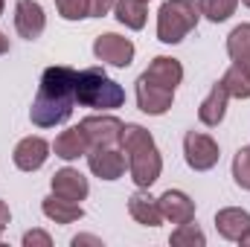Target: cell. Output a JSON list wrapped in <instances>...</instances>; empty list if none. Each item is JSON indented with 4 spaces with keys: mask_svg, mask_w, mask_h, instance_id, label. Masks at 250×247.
Instances as JSON below:
<instances>
[{
    "mask_svg": "<svg viewBox=\"0 0 250 247\" xmlns=\"http://www.w3.org/2000/svg\"><path fill=\"white\" fill-rule=\"evenodd\" d=\"M242 3H245V6H248V9H250V0H242Z\"/></svg>",
    "mask_w": 250,
    "mask_h": 247,
    "instance_id": "cell-34",
    "label": "cell"
},
{
    "mask_svg": "<svg viewBox=\"0 0 250 247\" xmlns=\"http://www.w3.org/2000/svg\"><path fill=\"white\" fill-rule=\"evenodd\" d=\"M172 102H175V90L163 87V84H154L148 82L146 76L137 79V108L148 117H163L166 111H172Z\"/></svg>",
    "mask_w": 250,
    "mask_h": 247,
    "instance_id": "cell-8",
    "label": "cell"
},
{
    "mask_svg": "<svg viewBox=\"0 0 250 247\" xmlns=\"http://www.w3.org/2000/svg\"><path fill=\"white\" fill-rule=\"evenodd\" d=\"M215 230L227 242H242L250 233V212L242 206H224L215 212Z\"/></svg>",
    "mask_w": 250,
    "mask_h": 247,
    "instance_id": "cell-12",
    "label": "cell"
},
{
    "mask_svg": "<svg viewBox=\"0 0 250 247\" xmlns=\"http://www.w3.org/2000/svg\"><path fill=\"white\" fill-rule=\"evenodd\" d=\"M15 29H18V35L26 38V41L41 38V32L47 29L44 6H41L38 0H18V3H15Z\"/></svg>",
    "mask_w": 250,
    "mask_h": 247,
    "instance_id": "cell-10",
    "label": "cell"
},
{
    "mask_svg": "<svg viewBox=\"0 0 250 247\" xmlns=\"http://www.w3.org/2000/svg\"><path fill=\"white\" fill-rule=\"evenodd\" d=\"M224 90L230 93V99H250V79L245 76V70L239 64H233L224 76H221Z\"/></svg>",
    "mask_w": 250,
    "mask_h": 247,
    "instance_id": "cell-22",
    "label": "cell"
},
{
    "mask_svg": "<svg viewBox=\"0 0 250 247\" xmlns=\"http://www.w3.org/2000/svg\"><path fill=\"white\" fill-rule=\"evenodd\" d=\"M87 166L99 181H120L128 169V157L117 145H99L87 151Z\"/></svg>",
    "mask_w": 250,
    "mask_h": 247,
    "instance_id": "cell-6",
    "label": "cell"
},
{
    "mask_svg": "<svg viewBox=\"0 0 250 247\" xmlns=\"http://www.w3.org/2000/svg\"><path fill=\"white\" fill-rule=\"evenodd\" d=\"M79 125H82V131L87 134L90 148H99V145H120L123 128H125V123L117 120L114 114H93V117H84Z\"/></svg>",
    "mask_w": 250,
    "mask_h": 247,
    "instance_id": "cell-7",
    "label": "cell"
},
{
    "mask_svg": "<svg viewBox=\"0 0 250 247\" xmlns=\"http://www.w3.org/2000/svg\"><path fill=\"white\" fill-rule=\"evenodd\" d=\"M198 9L207 21L212 23H224L227 18H233V12L239 9V0H198Z\"/></svg>",
    "mask_w": 250,
    "mask_h": 247,
    "instance_id": "cell-23",
    "label": "cell"
},
{
    "mask_svg": "<svg viewBox=\"0 0 250 247\" xmlns=\"http://www.w3.org/2000/svg\"><path fill=\"white\" fill-rule=\"evenodd\" d=\"M117 21L128 29H143L148 21V3L146 0H117L114 3Z\"/></svg>",
    "mask_w": 250,
    "mask_h": 247,
    "instance_id": "cell-20",
    "label": "cell"
},
{
    "mask_svg": "<svg viewBox=\"0 0 250 247\" xmlns=\"http://www.w3.org/2000/svg\"><path fill=\"white\" fill-rule=\"evenodd\" d=\"M160 212H163V221H172V224H187L195 221V201L189 198L187 192L181 189H166L160 198Z\"/></svg>",
    "mask_w": 250,
    "mask_h": 247,
    "instance_id": "cell-13",
    "label": "cell"
},
{
    "mask_svg": "<svg viewBox=\"0 0 250 247\" xmlns=\"http://www.w3.org/2000/svg\"><path fill=\"white\" fill-rule=\"evenodd\" d=\"M79 245H102V239H96V236H76L73 247H79Z\"/></svg>",
    "mask_w": 250,
    "mask_h": 247,
    "instance_id": "cell-30",
    "label": "cell"
},
{
    "mask_svg": "<svg viewBox=\"0 0 250 247\" xmlns=\"http://www.w3.org/2000/svg\"><path fill=\"white\" fill-rule=\"evenodd\" d=\"M114 3L117 0H87V12H90V18H105L114 9Z\"/></svg>",
    "mask_w": 250,
    "mask_h": 247,
    "instance_id": "cell-28",
    "label": "cell"
},
{
    "mask_svg": "<svg viewBox=\"0 0 250 247\" xmlns=\"http://www.w3.org/2000/svg\"><path fill=\"white\" fill-rule=\"evenodd\" d=\"M3 9H6V0H0V15H3Z\"/></svg>",
    "mask_w": 250,
    "mask_h": 247,
    "instance_id": "cell-33",
    "label": "cell"
},
{
    "mask_svg": "<svg viewBox=\"0 0 250 247\" xmlns=\"http://www.w3.org/2000/svg\"><path fill=\"white\" fill-rule=\"evenodd\" d=\"M76 76H79V70L64 67V64L47 67L41 73V84H38V93L29 108L32 125L56 128L70 120V114L76 108Z\"/></svg>",
    "mask_w": 250,
    "mask_h": 247,
    "instance_id": "cell-1",
    "label": "cell"
},
{
    "mask_svg": "<svg viewBox=\"0 0 250 247\" xmlns=\"http://www.w3.org/2000/svg\"><path fill=\"white\" fill-rule=\"evenodd\" d=\"M169 242H172V245H178V247H184V245L204 247V245H207V236H204V230H201L198 224L187 221V224H178V230L169 236Z\"/></svg>",
    "mask_w": 250,
    "mask_h": 247,
    "instance_id": "cell-24",
    "label": "cell"
},
{
    "mask_svg": "<svg viewBox=\"0 0 250 247\" xmlns=\"http://www.w3.org/2000/svg\"><path fill=\"white\" fill-rule=\"evenodd\" d=\"M239 67L245 70V76H248V79H250V59H248V62H242V64H239Z\"/></svg>",
    "mask_w": 250,
    "mask_h": 247,
    "instance_id": "cell-32",
    "label": "cell"
},
{
    "mask_svg": "<svg viewBox=\"0 0 250 247\" xmlns=\"http://www.w3.org/2000/svg\"><path fill=\"white\" fill-rule=\"evenodd\" d=\"M143 76L148 82H154V84H163L169 90H178V84L184 82V64L178 62V59H172V56H157V59H151L148 70Z\"/></svg>",
    "mask_w": 250,
    "mask_h": 247,
    "instance_id": "cell-16",
    "label": "cell"
},
{
    "mask_svg": "<svg viewBox=\"0 0 250 247\" xmlns=\"http://www.w3.org/2000/svg\"><path fill=\"white\" fill-rule=\"evenodd\" d=\"M50 143L44 140V137H23L18 145H15V151H12V160H15V166L21 169V172H38L44 163H47V157H50Z\"/></svg>",
    "mask_w": 250,
    "mask_h": 247,
    "instance_id": "cell-11",
    "label": "cell"
},
{
    "mask_svg": "<svg viewBox=\"0 0 250 247\" xmlns=\"http://www.w3.org/2000/svg\"><path fill=\"white\" fill-rule=\"evenodd\" d=\"M227 102H230V93L224 90V84H221V82L212 84V90L207 93V99H204L201 108H198V120L207 125V128L221 125L224 114H227Z\"/></svg>",
    "mask_w": 250,
    "mask_h": 247,
    "instance_id": "cell-18",
    "label": "cell"
},
{
    "mask_svg": "<svg viewBox=\"0 0 250 247\" xmlns=\"http://www.w3.org/2000/svg\"><path fill=\"white\" fill-rule=\"evenodd\" d=\"M53 148H56V157H62V160L70 163V160L87 157V151H90V140H87V134L82 131V125H73V128H67V131H62V134L56 137Z\"/></svg>",
    "mask_w": 250,
    "mask_h": 247,
    "instance_id": "cell-17",
    "label": "cell"
},
{
    "mask_svg": "<svg viewBox=\"0 0 250 247\" xmlns=\"http://www.w3.org/2000/svg\"><path fill=\"white\" fill-rule=\"evenodd\" d=\"M233 181L250 192V145H242L233 157Z\"/></svg>",
    "mask_w": 250,
    "mask_h": 247,
    "instance_id": "cell-25",
    "label": "cell"
},
{
    "mask_svg": "<svg viewBox=\"0 0 250 247\" xmlns=\"http://www.w3.org/2000/svg\"><path fill=\"white\" fill-rule=\"evenodd\" d=\"M227 56L233 59V64H242L250 59V23H239L227 35Z\"/></svg>",
    "mask_w": 250,
    "mask_h": 247,
    "instance_id": "cell-21",
    "label": "cell"
},
{
    "mask_svg": "<svg viewBox=\"0 0 250 247\" xmlns=\"http://www.w3.org/2000/svg\"><path fill=\"white\" fill-rule=\"evenodd\" d=\"M146 3H148V0H146Z\"/></svg>",
    "mask_w": 250,
    "mask_h": 247,
    "instance_id": "cell-35",
    "label": "cell"
},
{
    "mask_svg": "<svg viewBox=\"0 0 250 247\" xmlns=\"http://www.w3.org/2000/svg\"><path fill=\"white\" fill-rule=\"evenodd\" d=\"M76 105L96 108V111H114L125 105V90L102 67H87V70H79L76 76Z\"/></svg>",
    "mask_w": 250,
    "mask_h": 247,
    "instance_id": "cell-3",
    "label": "cell"
},
{
    "mask_svg": "<svg viewBox=\"0 0 250 247\" xmlns=\"http://www.w3.org/2000/svg\"><path fill=\"white\" fill-rule=\"evenodd\" d=\"M50 247L53 245V239H50V233H44V230H29V233H23V247Z\"/></svg>",
    "mask_w": 250,
    "mask_h": 247,
    "instance_id": "cell-27",
    "label": "cell"
},
{
    "mask_svg": "<svg viewBox=\"0 0 250 247\" xmlns=\"http://www.w3.org/2000/svg\"><path fill=\"white\" fill-rule=\"evenodd\" d=\"M123 145L125 157H128V175L131 181L140 186V189H148L160 181V172H163V157L157 151V143L154 137L137 123H128L123 128Z\"/></svg>",
    "mask_w": 250,
    "mask_h": 247,
    "instance_id": "cell-2",
    "label": "cell"
},
{
    "mask_svg": "<svg viewBox=\"0 0 250 247\" xmlns=\"http://www.w3.org/2000/svg\"><path fill=\"white\" fill-rule=\"evenodd\" d=\"M184 157H187V166L195 172H209L218 157H221V148L218 143L209 137V134H201V131H187L184 137Z\"/></svg>",
    "mask_w": 250,
    "mask_h": 247,
    "instance_id": "cell-5",
    "label": "cell"
},
{
    "mask_svg": "<svg viewBox=\"0 0 250 247\" xmlns=\"http://www.w3.org/2000/svg\"><path fill=\"white\" fill-rule=\"evenodd\" d=\"M198 21H201V9L195 0H166L157 12V41L181 44L198 26Z\"/></svg>",
    "mask_w": 250,
    "mask_h": 247,
    "instance_id": "cell-4",
    "label": "cell"
},
{
    "mask_svg": "<svg viewBox=\"0 0 250 247\" xmlns=\"http://www.w3.org/2000/svg\"><path fill=\"white\" fill-rule=\"evenodd\" d=\"M128 215L137 224H143V227H160V221H163V212H160L157 198H151L148 189H140V186L128 198Z\"/></svg>",
    "mask_w": 250,
    "mask_h": 247,
    "instance_id": "cell-15",
    "label": "cell"
},
{
    "mask_svg": "<svg viewBox=\"0 0 250 247\" xmlns=\"http://www.w3.org/2000/svg\"><path fill=\"white\" fill-rule=\"evenodd\" d=\"M9 221H12L9 204H6V201H0V239H3V233H6V227H9Z\"/></svg>",
    "mask_w": 250,
    "mask_h": 247,
    "instance_id": "cell-29",
    "label": "cell"
},
{
    "mask_svg": "<svg viewBox=\"0 0 250 247\" xmlns=\"http://www.w3.org/2000/svg\"><path fill=\"white\" fill-rule=\"evenodd\" d=\"M6 53H9V38L0 32V56H6Z\"/></svg>",
    "mask_w": 250,
    "mask_h": 247,
    "instance_id": "cell-31",
    "label": "cell"
},
{
    "mask_svg": "<svg viewBox=\"0 0 250 247\" xmlns=\"http://www.w3.org/2000/svg\"><path fill=\"white\" fill-rule=\"evenodd\" d=\"M56 6H59V15L64 21H84V18H90L87 0H56Z\"/></svg>",
    "mask_w": 250,
    "mask_h": 247,
    "instance_id": "cell-26",
    "label": "cell"
},
{
    "mask_svg": "<svg viewBox=\"0 0 250 247\" xmlns=\"http://www.w3.org/2000/svg\"><path fill=\"white\" fill-rule=\"evenodd\" d=\"M41 212L56 224H73V221L84 218V209H82L79 201H67V198H59V195H47L41 201Z\"/></svg>",
    "mask_w": 250,
    "mask_h": 247,
    "instance_id": "cell-19",
    "label": "cell"
},
{
    "mask_svg": "<svg viewBox=\"0 0 250 247\" xmlns=\"http://www.w3.org/2000/svg\"><path fill=\"white\" fill-rule=\"evenodd\" d=\"M53 195H59V198H67V201H84L87 198V192H90V184H87V178L79 172V169H73V166H64L59 169L56 175H53Z\"/></svg>",
    "mask_w": 250,
    "mask_h": 247,
    "instance_id": "cell-14",
    "label": "cell"
},
{
    "mask_svg": "<svg viewBox=\"0 0 250 247\" xmlns=\"http://www.w3.org/2000/svg\"><path fill=\"white\" fill-rule=\"evenodd\" d=\"M134 41L131 38H123L117 32H105L93 41V56L99 62L111 64V67H128L134 62Z\"/></svg>",
    "mask_w": 250,
    "mask_h": 247,
    "instance_id": "cell-9",
    "label": "cell"
}]
</instances>
